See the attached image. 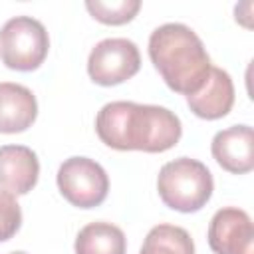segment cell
Wrapping results in <instances>:
<instances>
[{"instance_id": "1", "label": "cell", "mask_w": 254, "mask_h": 254, "mask_svg": "<svg viewBox=\"0 0 254 254\" xmlns=\"http://www.w3.org/2000/svg\"><path fill=\"white\" fill-rule=\"evenodd\" d=\"M95 133L111 149L163 153L183 135L181 119L167 107L133 101L105 103L95 117Z\"/></svg>"}, {"instance_id": "2", "label": "cell", "mask_w": 254, "mask_h": 254, "mask_svg": "<svg viewBox=\"0 0 254 254\" xmlns=\"http://www.w3.org/2000/svg\"><path fill=\"white\" fill-rule=\"evenodd\" d=\"M149 58L163 81L173 91L187 97L204 85L212 67L196 32L177 22L153 30L149 36Z\"/></svg>"}, {"instance_id": "3", "label": "cell", "mask_w": 254, "mask_h": 254, "mask_svg": "<svg viewBox=\"0 0 254 254\" xmlns=\"http://www.w3.org/2000/svg\"><path fill=\"white\" fill-rule=\"evenodd\" d=\"M214 181L204 163L179 157L161 167L157 190L161 200L179 212H196L212 196Z\"/></svg>"}, {"instance_id": "4", "label": "cell", "mask_w": 254, "mask_h": 254, "mask_svg": "<svg viewBox=\"0 0 254 254\" xmlns=\"http://www.w3.org/2000/svg\"><path fill=\"white\" fill-rule=\"evenodd\" d=\"M50 50L44 24L32 16L10 18L0 30V60L16 71L38 69Z\"/></svg>"}, {"instance_id": "5", "label": "cell", "mask_w": 254, "mask_h": 254, "mask_svg": "<svg viewBox=\"0 0 254 254\" xmlns=\"http://www.w3.org/2000/svg\"><path fill=\"white\" fill-rule=\"evenodd\" d=\"M58 189L62 196L77 208L99 206L109 192L105 169L89 157H69L58 169Z\"/></svg>"}, {"instance_id": "6", "label": "cell", "mask_w": 254, "mask_h": 254, "mask_svg": "<svg viewBox=\"0 0 254 254\" xmlns=\"http://www.w3.org/2000/svg\"><path fill=\"white\" fill-rule=\"evenodd\" d=\"M141 67V54L127 38H105L89 52L87 73L97 85H117L131 79Z\"/></svg>"}, {"instance_id": "7", "label": "cell", "mask_w": 254, "mask_h": 254, "mask_svg": "<svg viewBox=\"0 0 254 254\" xmlns=\"http://www.w3.org/2000/svg\"><path fill=\"white\" fill-rule=\"evenodd\" d=\"M208 246L214 254H254V226L246 210L226 206L208 224Z\"/></svg>"}, {"instance_id": "8", "label": "cell", "mask_w": 254, "mask_h": 254, "mask_svg": "<svg viewBox=\"0 0 254 254\" xmlns=\"http://www.w3.org/2000/svg\"><path fill=\"white\" fill-rule=\"evenodd\" d=\"M216 163L234 175H244L254 169V131L250 125H232L218 131L210 143Z\"/></svg>"}, {"instance_id": "9", "label": "cell", "mask_w": 254, "mask_h": 254, "mask_svg": "<svg viewBox=\"0 0 254 254\" xmlns=\"http://www.w3.org/2000/svg\"><path fill=\"white\" fill-rule=\"evenodd\" d=\"M40 175V161L30 147L2 145L0 147V189L10 194L30 192Z\"/></svg>"}, {"instance_id": "10", "label": "cell", "mask_w": 254, "mask_h": 254, "mask_svg": "<svg viewBox=\"0 0 254 254\" xmlns=\"http://www.w3.org/2000/svg\"><path fill=\"white\" fill-rule=\"evenodd\" d=\"M187 105L196 117L208 121L228 115L234 105V83L230 75L224 69L212 65L204 85L187 97Z\"/></svg>"}, {"instance_id": "11", "label": "cell", "mask_w": 254, "mask_h": 254, "mask_svg": "<svg viewBox=\"0 0 254 254\" xmlns=\"http://www.w3.org/2000/svg\"><path fill=\"white\" fill-rule=\"evenodd\" d=\"M36 95L20 83H0V133H22L36 121Z\"/></svg>"}, {"instance_id": "12", "label": "cell", "mask_w": 254, "mask_h": 254, "mask_svg": "<svg viewBox=\"0 0 254 254\" xmlns=\"http://www.w3.org/2000/svg\"><path fill=\"white\" fill-rule=\"evenodd\" d=\"M75 254H125L127 238L111 222H89L75 236Z\"/></svg>"}, {"instance_id": "13", "label": "cell", "mask_w": 254, "mask_h": 254, "mask_svg": "<svg viewBox=\"0 0 254 254\" xmlns=\"http://www.w3.org/2000/svg\"><path fill=\"white\" fill-rule=\"evenodd\" d=\"M139 254H194V242L181 226L157 224L147 232Z\"/></svg>"}, {"instance_id": "14", "label": "cell", "mask_w": 254, "mask_h": 254, "mask_svg": "<svg viewBox=\"0 0 254 254\" xmlns=\"http://www.w3.org/2000/svg\"><path fill=\"white\" fill-rule=\"evenodd\" d=\"M85 8L97 22L109 24V26H121L135 18V14L141 8V2L139 0H111V2L87 0Z\"/></svg>"}, {"instance_id": "15", "label": "cell", "mask_w": 254, "mask_h": 254, "mask_svg": "<svg viewBox=\"0 0 254 254\" xmlns=\"http://www.w3.org/2000/svg\"><path fill=\"white\" fill-rule=\"evenodd\" d=\"M22 224V210L14 194L0 190V242L10 240Z\"/></svg>"}, {"instance_id": "16", "label": "cell", "mask_w": 254, "mask_h": 254, "mask_svg": "<svg viewBox=\"0 0 254 254\" xmlns=\"http://www.w3.org/2000/svg\"><path fill=\"white\" fill-rule=\"evenodd\" d=\"M10 254H28V252H10Z\"/></svg>"}]
</instances>
